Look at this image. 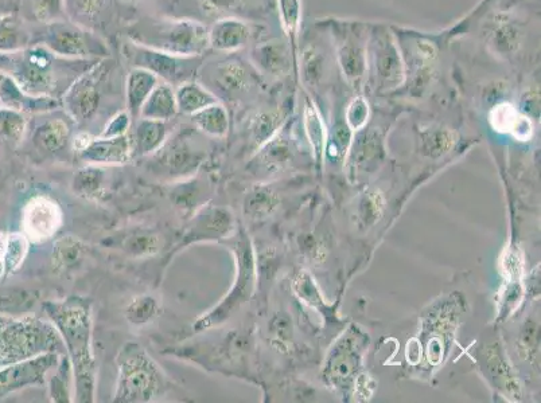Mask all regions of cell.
<instances>
[{
    "label": "cell",
    "instance_id": "cell-1",
    "mask_svg": "<svg viewBox=\"0 0 541 403\" xmlns=\"http://www.w3.org/2000/svg\"><path fill=\"white\" fill-rule=\"evenodd\" d=\"M46 316L57 328L75 378V401H96L97 363L93 352V318L91 300L80 296L46 301Z\"/></svg>",
    "mask_w": 541,
    "mask_h": 403
},
{
    "label": "cell",
    "instance_id": "cell-2",
    "mask_svg": "<svg viewBox=\"0 0 541 403\" xmlns=\"http://www.w3.org/2000/svg\"><path fill=\"white\" fill-rule=\"evenodd\" d=\"M96 62L62 58L38 42L19 52L0 53V70L9 74L23 93L58 100Z\"/></svg>",
    "mask_w": 541,
    "mask_h": 403
},
{
    "label": "cell",
    "instance_id": "cell-3",
    "mask_svg": "<svg viewBox=\"0 0 541 403\" xmlns=\"http://www.w3.org/2000/svg\"><path fill=\"white\" fill-rule=\"evenodd\" d=\"M115 363L118 379L112 401L147 403L165 395L169 386L166 375L139 343H124L116 355Z\"/></svg>",
    "mask_w": 541,
    "mask_h": 403
},
{
    "label": "cell",
    "instance_id": "cell-4",
    "mask_svg": "<svg viewBox=\"0 0 541 403\" xmlns=\"http://www.w3.org/2000/svg\"><path fill=\"white\" fill-rule=\"evenodd\" d=\"M49 352L66 354L57 328L35 316L0 318V369Z\"/></svg>",
    "mask_w": 541,
    "mask_h": 403
},
{
    "label": "cell",
    "instance_id": "cell-5",
    "mask_svg": "<svg viewBox=\"0 0 541 403\" xmlns=\"http://www.w3.org/2000/svg\"><path fill=\"white\" fill-rule=\"evenodd\" d=\"M132 41L179 57H200L209 49V29L192 19H163L140 27Z\"/></svg>",
    "mask_w": 541,
    "mask_h": 403
},
{
    "label": "cell",
    "instance_id": "cell-6",
    "mask_svg": "<svg viewBox=\"0 0 541 403\" xmlns=\"http://www.w3.org/2000/svg\"><path fill=\"white\" fill-rule=\"evenodd\" d=\"M326 26L332 37L334 57L342 77L354 91H363L368 80V45L372 25L333 19Z\"/></svg>",
    "mask_w": 541,
    "mask_h": 403
},
{
    "label": "cell",
    "instance_id": "cell-7",
    "mask_svg": "<svg viewBox=\"0 0 541 403\" xmlns=\"http://www.w3.org/2000/svg\"><path fill=\"white\" fill-rule=\"evenodd\" d=\"M237 276L228 295L208 313L194 323L197 332L213 330L231 319L233 315L254 295L256 265L254 249L247 234L241 232L235 244Z\"/></svg>",
    "mask_w": 541,
    "mask_h": 403
},
{
    "label": "cell",
    "instance_id": "cell-8",
    "mask_svg": "<svg viewBox=\"0 0 541 403\" xmlns=\"http://www.w3.org/2000/svg\"><path fill=\"white\" fill-rule=\"evenodd\" d=\"M34 42L42 43L50 52L68 60L100 61L110 56V50L99 35L68 18L45 25Z\"/></svg>",
    "mask_w": 541,
    "mask_h": 403
},
{
    "label": "cell",
    "instance_id": "cell-9",
    "mask_svg": "<svg viewBox=\"0 0 541 403\" xmlns=\"http://www.w3.org/2000/svg\"><path fill=\"white\" fill-rule=\"evenodd\" d=\"M368 76L381 92H393L406 84V65L395 33L385 25H372L368 45Z\"/></svg>",
    "mask_w": 541,
    "mask_h": 403
},
{
    "label": "cell",
    "instance_id": "cell-10",
    "mask_svg": "<svg viewBox=\"0 0 541 403\" xmlns=\"http://www.w3.org/2000/svg\"><path fill=\"white\" fill-rule=\"evenodd\" d=\"M110 66L105 61H97L91 68L77 77L61 97L62 108L73 120L84 123L92 120L99 111L101 103V82Z\"/></svg>",
    "mask_w": 541,
    "mask_h": 403
},
{
    "label": "cell",
    "instance_id": "cell-11",
    "mask_svg": "<svg viewBox=\"0 0 541 403\" xmlns=\"http://www.w3.org/2000/svg\"><path fill=\"white\" fill-rule=\"evenodd\" d=\"M123 56L132 64V68H142L154 73L159 80L170 85H179L186 80L196 57H179L161 52L135 41L124 45Z\"/></svg>",
    "mask_w": 541,
    "mask_h": 403
},
{
    "label": "cell",
    "instance_id": "cell-12",
    "mask_svg": "<svg viewBox=\"0 0 541 403\" xmlns=\"http://www.w3.org/2000/svg\"><path fill=\"white\" fill-rule=\"evenodd\" d=\"M64 225V211L56 199L35 195L22 210V233L30 244L52 240Z\"/></svg>",
    "mask_w": 541,
    "mask_h": 403
},
{
    "label": "cell",
    "instance_id": "cell-13",
    "mask_svg": "<svg viewBox=\"0 0 541 403\" xmlns=\"http://www.w3.org/2000/svg\"><path fill=\"white\" fill-rule=\"evenodd\" d=\"M61 355L49 352L0 369V397L26 387L44 385L46 377L56 369Z\"/></svg>",
    "mask_w": 541,
    "mask_h": 403
},
{
    "label": "cell",
    "instance_id": "cell-14",
    "mask_svg": "<svg viewBox=\"0 0 541 403\" xmlns=\"http://www.w3.org/2000/svg\"><path fill=\"white\" fill-rule=\"evenodd\" d=\"M251 64L260 76L279 80L294 70L298 77V65L294 60L293 50L283 39H270L256 45L251 52Z\"/></svg>",
    "mask_w": 541,
    "mask_h": 403
},
{
    "label": "cell",
    "instance_id": "cell-15",
    "mask_svg": "<svg viewBox=\"0 0 541 403\" xmlns=\"http://www.w3.org/2000/svg\"><path fill=\"white\" fill-rule=\"evenodd\" d=\"M233 230H235V218L231 211L225 207L209 206L193 218L181 246L190 245L193 242L219 241L232 234Z\"/></svg>",
    "mask_w": 541,
    "mask_h": 403
},
{
    "label": "cell",
    "instance_id": "cell-16",
    "mask_svg": "<svg viewBox=\"0 0 541 403\" xmlns=\"http://www.w3.org/2000/svg\"><path fill=\"white\" fill-rule=\"evenodd\" d=\"M523 39V27L511 14L494 15L486 29V42L490 52L504 60H509L520 52Z\"/></svg>",
    "mask_w": 541,
    "mask_h": 403
},
{
    "label": "cell",
    "instance_id": "cell-17",
    "mask_svg": "<svg viewBox=\"0 0 541 403\" xmlns=\"http://www.w3.org/2000/svg\"><path fill=\"white\" fill-rule=\"evenodd\" d=\"M135 154L134 142L131 135L116 136V138H95L91 140L79 156L84 162L97 166H122L130 162Z\"/></svg>",
    "mask_w": 541,
    "mask_h": 403
},
{
    "label": "cell",
    "instance_id": "cell-18",
    "mask_svg": "<svg viewBox=\"0 0 541 403\" xmlns=\"http://www.w3.org/2000/svg\"><path fill=\"white\" fill-rule=\"evenodd\" d=\"M252 34L247 22L237 18H223L209 29V48L217 53H236L247 48Z\"/></svg>",
    "mask_w": 541,
    "mask_h": 403
},
{
    "label": "cell",
    "instance_id": "cell-19",
    "mask_svg": "<svg viewBox=\"0 0 541 403\" xmlns=\"http://www.w3.org/2000/svg\"><path fill=\"white\" fill-rule=\"evenodd\" d=\"M258 72H252V69L241 60H231L219 62L212 72L210 78L221 93L228 96H237L248 92L251 86L255 84V76ZM260 76V74H259Z\"/></svg>",
    "mask_w": 541,
    "mask_h": 403
},
{
    "label": "cell",
    "instance_id": "cell-20",
    "mask_svg": "<svg viewBox=\"0 0 541 403\" xmlns=\"http://www.w3.org/2000/svg\"><path fill=\"white\" fill-rule=\"evenodd\" d=\"M0 104L23 113H42L62 107L61 100L52 97H30L23 93L9 74L0 70Z\"/></svg>",
    "mask_w": 541,
    "mask_h": 403
},
{
    "label": "cell",
    "instance_id": "cell-21",
    "mask_svg": "<svg viewBox=\"0 0 541 403\" xmlns=\"http://www.w3.org/2000/svg\"><path fill=\"white\" fill-rule=\"evenodd\" d=\"M330 61L326 50L317 42L307 43L302 53H299L298 77L303 85L310 89H317L329 76Z\"/></svg>",
    "mask_w": 541,
    "mask_h": 403
},
{
    "label": "cell",
    "instance_id": "cell-22",
    "mask_svg": "<svg viewBox=\"0 0 541 403\" xmlns=\"http://www.w3.org/2000/svg\"><path fill=\"white\" fill-rule=\"evenodd\" d=\"M490 125L494 131L511 133L517 140L527 142L532 138L533 125L531 117L521 113L515 105L500 103L490 111Z\"/></svg>",
    "mask_w": 541,
    "mask_h": 403
},
{
    "label": "cell",
    "instance_id": "cell-23",
    "mask_svg": "<svg viewBox=\"0 0 541 403\" xmlns=\"http://www.w3.org/2000/svg\"><path fill=\"white\" fill-rule=\"evenodd\" d=\"M161 82L154 73L142 68H131L126 80L127 112L134 120H138L143 104L149 99L155 86Z\"/></svg>",
    "mask_w": 541,
    "mask_h": 403
},
{
    "label": "cell",
    "instance_id": "cell-24",
    "mask_svg": "<svg viewBox=\"0 0 541 403\" xmlns=\"http://www.w3.org/2000/svg\"><path fill=\"white\" fill-rule=\"evenodd\" d=\"M34 34L18 13L0 15V53H14L33 45Z\"/></svg>",
    "mask_w": 541,
    "mask_h": 403
},
{
    "label": "cell",
    "instance_id": "cell-25",
    "mask_svg": "<svg viewBox=\"0 0 541 403\" xmlns=\"http://www.w3.org/2000/svg\"><path fill=\"white\" fill-rule=\"evenodd\" d=\"M178 115L175 88L167 82H159L149 99L143 104L139 119L169 121Z\"/></svg>",
    "mask_w": 541,
    "mask_h": 403
},
{
    "label": "cell",
    "instance_id": "cell-26",
    "mask_svg": "<svg viewBox=\"0 0 541 403\" xmlns=\"http://www.w3.org/2000/svg\"><path fill=\"white\" fill-rule=\"evenodd\" d=\"M175 100H177L178 113L193 116L202 109L219 103V99L205 85L196 81H185L175 88Z\"/></svg>",
    "mask_w": 541,
    "mask_h": 403
},
{
    "label": "cell",
    "instance_id": "cell-27",
    "mask_svg": "<svg viewBox=\"0 0 541 403\" xmlns=\"http://www.w3.org/2000/svg\"><path fill=\"white\" fill-rule=\"evenodd\" d=\"M167 121L138 119L132 142L134 150L140 156H149L165 146L167 136Z\"/></svg>",
    "mask_w": 541,
    "mask_h": 403
},
{
    "label": "cell",
    "instance_id": "cell-28",
    "mask_svg": "<svg viewBox=\"0 0 541 403\" xmlns=\"http://www.w3.org/2000/svg\"><path fill=\"white\" fill-rule=\"evenodd\" d=\"M18 14L27 25L37 23L45 26L68 18L65 0H21Z\"/></svg>",
    "mask_w": 541,
    "mask_h": 403
},
{
    "label": "cell",
    "instance_id": "cell-29",
    "mask_svg": "<svg viewBox=\"0 0 541 403\" xmlns=\"http://www.w3.org/2000/svg\"><path fill=\"white\" fill-rule=\"evenodd\" d=\"M70 139L68 123L62 119L46 121L33 133V143L38 151L53 155L64 150Z\"/></svg>",
    "mask_w": 541,
    "mask_h": 403
},
{
    "label": "cell",
    "instance_id": "cell-30",
    "mask_svg": "<svg viewBox=\"0 0 541 403\" xmlns=\"http://www.w3.org/2000/svg\"><path fill=\"white\" fill-rule=\"evenodd\" d=\"M85 246L79 238L75 236L61 237L54 244L52 253V269L54 275H65L84 260Z\"/></svg>",
    "mask_w": 541,
    "mask_h": 403
},
{
    "label": "cell",
    "instance_id": "cell-31",
    "mask_svg": "<svg viewBox=\"0 0 541 403\" xmlns=\"http://www.w3.org/2000/svg\"><path fill=\"white\" fill-rule=\"evenodd\" d=\"M280 26L288 45L293 50L294 60H299V35L302 27V0H278Z\"/></svg>",
    "mask_w": 541,
    "mask_h": 403
},
{
    "label": "cell",
    "instance_id": "cell-32",
    "mask_svg": "<svg viewBox=\"0 0 541 403\" xmlns=\"http://www.w3.org/2000/svg\"><path fill=\"white\" fill-rule=\"evenodd\" d=\"M75 378L69 356L62 354L52 378L49 379V397L54 403H69L75 401Z\"/></svg>",
    "mask_w": 541,
    "mask_h": 403
},
{
    "label": "cell",
    "instance_id": "cell-33",
    "mask_svg": "<svg viewBox=\"0 0 541 403\" xmlns=\"http://www.w3.org/2000/svg\"><path fill=\"white\" fill-rule=\"evenodd\" d=\"M29 121L26 113L6 107H0V146L17 148L25 139Z\"/></svg>",
    "mask_w": 541,
    "mask_h": 403
},
{
    "label": "cell",
    "instance_id": "cell-34",
    "mask_svg": "<svg viewBox=\"0 0 541 403\" xmlns=\"http://www.w3.org/2000/svg\"><path fill=\"white\" fill-rule=\"evenodd\" d=\"M193 123L210 138L223 139L229 131V113L223 104L216 103L194 113Z\"/></svg>",
    "mask_w": 541,
    "mask_h": 403
},
{
    "label": "cell",
    "instance_id": "cell-35",
    "mask_svg": "<svg viewBox=\"0 0 541 403\" xmlns=\"http://www.w3.org/2000/svg\"><path fill=\"white\" fill-rule=\"evenodd\" d=\"M303 127H305L307 139L313 147L315 158L321 159L326 147V128L321 113L310 99L305 100Z\"/></svg>",
    "mask_w": 541,
    "mask_h": 403
},
{
    "label": "cell",
    "instance_id": "cell-36",
    "mask_svg": "<svg viewBox=\"0 0 541 403\" xmlns=\"http://www.w3.org/2000/svg\"><path fill=\"white\" fill-rule=\"evenodd\" d=\"M161 313V305L154 296H138L124 309V316L132 327L140 328L154 322Z\"/></svg>",
    "mask_w": 541,
    "mask_h": 403
},
{
    "label": "cell",
    "instance_id": "cell-37",
    "mask_svg": "<svg viewBox=\"0 0 541 403\" xmlns=\"http://www.w3.org/2000/svg\"><path fill=\"white\" fill-rule=\"evenodd\" d=\"M104 171L99 167H87L73 178L72 189L80 197L99 199L104 193Z\"/></svg>",
    "mask_w": 541,
    "mask_h": 403
},
{
    "label": "cell",
    "instance_id": "cell-38",
    "mask_svg": "<svg viewBox=\"0 0 541 403\" xmlns=\"http://www.w3.org/2000/svg\"><path fill=\"white\" fill-rule=\"evenodd\" d=\"M111 3L112 0H65L66 14L72 21L83 25V22L99 18Z\"/></svg>",
    "mask_w": 541,
    "mask_h": 403
},
{
    "label": "cell",
    "instance_id": "cell-39",
    "mask_svg": "<svg viewBox=\"0 0 541 403\" xmlns=\"http://www.w3.org/2000/svg\"><path fill=\"white\" fill-rule=\"evenodd\" d=\"M422 146L424 152L431 156H439L449 152L454 146L455 135L450 129L442 127H428L422 131Z\"/></svg>",
    "mask_w": 541,
    "mask_h": 403
},
{
    "label": "cell",
    "instance_id": "cell-40",
    "mask_svg": "<svg viewBox=\"0 0 541 403\" xmlns=\"http://www.w3.org/2000/svg\"><path fill=\"white\" fill-rule=\"evenodd\" d=\"M161 238L150 232L132 233L123 242V249L132 257L153 256L161 250Z\"/></svg>",
    "mask_w": 541,
    "mask_h": 403
},
{
    "label": "cell",
    "instance_id": "cell-41",
    "mask_svg": "<svg viewBox=\"0 0 541 403\" xmlns=\"http://www.w3.org/2000/svg\"><path fill=\"white\" fill-rule=\"evenodd\" d=\"M30 241L27 240L23 233L9 234V241H7V248L5 257H3V266H5V273L17 272L21 268L23 261L29 253Z\"/></svg>",
    "mask_w": 541,
    "mask_h": 403
},
{
    "label": "cell",
    "instance_id": "cell-42",
    "mask_svg": "<svg viewBox=\"0 0 541 403\" xmlns=\"http://www.w3.org/2000/svg\"><path fill=\"white\" fill-rule=\"evenodd\" d=\"M282 124V112L268 111L262 112L252 123L251 133L252 139L258 146H263L270 142L278 128Z\"/></svg>",
    "mask_w": 541,
    "mask_h": 403
},
{
    "label": "cell",
    "instance_id": "cell-43",
    "mask_svg": "<svg viewBox=\"0 0 541 403\" xmlns=\"http://www.w3.org/2000/svg\"><path fill=\"white\" fill-rule=\"evenodd\" d=\"M278 203V198L267 189H255L244 201V211L249 217L259 218L271 214Z\"/></svg>",
    "mask_w": 541,
    "mask_h": 403
},
{
    "label": "cell",
    "instance_id": "cell-44",
    "mask_svg": "<svg viewBox=\"0 0 541 403\" xmlns=\"http://www.w3.org/2000/svg\"><path fill=\"white\" fill-rule=\"evenodd\" d=\"M369 115L371 111H369L368 101L363 96L354 97L346 108L345 124L348 125L350 131H361L367 125Z\"/></svg>",
    "mask_w": 541,
    "mask_h": 403
},
{
    "label": "cell",
    "instance_id": "cell-45",
    "mask_svg": "<svg viewBox=\"0 0 541 403\" xmlns=\"http://www.w3.org/2000/svg\"><path fill=\"white\" fill-rule=\"evenodd\" d=\"M196 159L190 155L188 147L175 146L173 151L167 152L166 164L170 168V172L186 171L189 167H194L192 160Z\"/></svg>",
    "mask_w": 541,
    "mask_h": 403
},
{
    "label": "cell",
    "instance_id": "cell-46",
    "mask_svg": "<svg viewBox=\"0 0 541 403\" xmlns=\"http://www.w3.org/2000/svg\"><path fill=\"white\" fill-rule=\"evenodd\" d=\"M131 120L132 117L127 111L118 113V115L112 117L110 123L105 125L100 138H116V136L127 135L128 129L131 128Z\"/></svg>",
    "mask_w": 541,
    "mask_h": 403
},
{
    "label": "cell",
    "instance_id": "cell-47",
    "mask_svg": "<svg viewBox=\"0 0 541 403\" xmlns=\"http://www.w3.org/2000/svg\"><path fill=\"white\" fill-rule=\"evenodd\" d=\"M523 111L528 117L540 116V92L537 89H531L523 96Z\"/></svg>",
    "mask_w": 541,
    "mask_h": 403
},
{
    "label": "cell",
    "instance_id": "cell-48",
    "mask_svg": "<svg viewBox=\"0 0 541 403\" xmlns=\"http://www.w3.org/2000/svg\"><path fill=\"white\" fill-rule=\"evenodd\" d=\"M243 0H204L205 6L214 13H227L240 6Z\"/></svg>",
    "mask_w": 541,
    "mask_h": 403
},
{
    "label": "cell",
    "instance_id": "cell-49",
    "mask_svg": "<svg viewBox=\"0 0 541 403\" xmlns=\"http://www.w3.org/2000/svg\"><path fill=\"white\" fill-rule=\"evenodd\" d=\"M7 241H9V233L0 232V261L5 257Z\"/></svg>",
    "mask_w": 541,
    "mask_h": 403
},
{
    "label": "cell",
    "instance_id": "cell-50",
    "mask_svg": "<svg viewBox=\"0 0 541 403\" xmlns=\"http://www.w3.org/2000/svg\"><path fill=\"white\" fill-rule=\"evenodd\" d=\"M5 275V266H3V262L0 261V277Z\"/></svg>",
    "mask_w": 541,
    "mask_h": 403
},
{
    "label": "cell",
    "instance_id": "cell-51",
    "mask_svg": "<svg viewBox=\"0 0 541 403\" xmlns=\"http://www.w3.org/2000/svg\"><path fill=\"white\" fill-rule=\"evenodd\" d=\"M0 107H2V104H0Z\"/></svg>",
    "mask_w": 541,
    "mask_h": 403
}]
</instances>
